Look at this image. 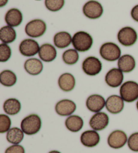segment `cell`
I'll return each mask as SVG.
<instances>
[{"mask_svg":"<svg viewBox=\"0 0 138 153\" xmlns=\"http://www.w3.org/2000/svg\"><path fill=\"white\" fill-rule=\"evenodd\" d=\"M120 96L124 102L131 103L138 100V83L134 81H128L121 85Z\"/></svg>","mask_w":138,"mask_h":153,"instance_id":"3","label":"cell"},{"mask_svg":"<svg viewBox=\"0 0 138 153\" xmlns=\"http://www.w3.org/2000/svg\"><path fill=\"white\" fill-rule=\"evenodd\" d=\"M0 82L2 85L12 87L17 82V76L10 70H4L0 74Z\"/></svg>","mask_w":138,"mask_h":153,"instance_id":"27","label":"cell"},{"mask_svg":"<svg viewBox=\"0 0 138 153\" xmlns=\"http://www.w3.org/2000/svg\"><path fill=\"white\" fill-rule=\"evenodd\" d=\"M136 108H137V110H138V100H137V102L136 103Z\"/></svg>","mask_w":138,"mask_h":153,"instance_id":"37","label":"cell"},{"mask_svg":"<svg viewBox=\"0 0 138 153\" xmlns=\"http://www.w3.org/2000/svg\"><path fill=\"white\" fill-rule=\"evenodd\" d=\"M72 45L76 51L79 52H86L92 48L93 38L86 32H77L72 37Z\"/></svg>","mask_w":138,"mask_h":153,"instance_id":"1","label":"cell"},{"mask_svg":"<svg viewBox=\"0 0 138 153\" xmlns=\"http://www.w3.org/2000/svg\"><path fill=\"white\" fill-rule=\"evenodd\" d=\"M103 69L101 61L95 56H88L82 62V70L89 76L99 74Z\"/></svg>","mask_w":138,"mask_h":153,"instance_id":"7","label":"cell"},{"mask_svg":"<svg viewBox=\"0 0 138 153\" xmlns=\"http://www.w3.org/2000/svg\"><path fill=\"white\" fill-rule=\"evenodd\" d=\"M23 16L22 13L18 9L12 8L5 13V21L8 26L12 27H17L20 26L22 22Z\"/></svg>","mask_w":138,"mask_h":153,"instance_id":"19","label":"cell"},{"mask_svg":"<svg viewBox=\"0 0 138 153\" xmlns=\"http://www.w3.org/2000/svg\"><path fill=\"white\" fill-rule=\"evenodd\" d=\"M46 30V23L39 19L30 21L25 27L26 34L31 38H39L42 36L45 33Z\"/></svg>","mask_w":138,"mask_h":153,"instance_id":"6","label":"cell"},{"mask_svg":"<svg viewBox=\"0 0 138 153\" xmlns=\"http://www.w3.org/2000/svg\"><path fill=\"white\" fill-rule=\"evenodd\" d=\"M103 7L95 0H90L86 3L83 7V13L87 18L92 20L98 19L103 16Z\"/></svg>","mask_w":138,"mask_h":153,"instance_id":"8","label":"cell"},{"mask_svg":"<svg viewBox=\"0 0 138 153\" xmlns=\"http://www.w3.org/2000/svg\"><path fill=\"white\" fill-rule=\"evenodd\" d=\"M86 105L88 110L92 112H100L106 105V100L100 95L93 94L88 97Z\"/></svg>","mask_w":138,"mask_h":153,"instance_id":"13","label":"cell"},{"mask_svg":"<svg viewBox=\"0 0 138 153\" xmlns=\"http://www.w3.org/2000/svg\"><path fill=\"white\" fill-rule=\"evenodd\" d=\"M5 153H25L24 147L19 144H14L5 150Z\"/></svg>","mask_w":138,"mask_h":153,"instance_id":"33","label":"cell"},{"mask_svg":"<svg viewBox=\"0 0 138 153\" xmlns=\"http://www.w3.org/2000/svg\"><path fill=\"white\" fill-rule=\"evenodd\" d=\"M131 16L133 20L138 22V4L135 5L131 11Z\"/></svg>","mask_w":138,"mask_h":153,"instance_id":"34","label":"cell"},{"mask_svg":"<svg viewBox=\"0 0 138 153\" xmlns=\"http://www.w3.org/2000/svg\"><path fill=\"white\" fill-rule=\"evenodd\" d=\"M129 149L134 152H138V132L133 133L128 140Z\"/></svg>","mask_w":138,"mask_h":153,"instance_id":"32","label":"cell"},{"mask_svg":"<svg viewBox=\"0 0 138 153\" xmlns=\"http://www.w3.org/2000/svg\"><path fill=\"white\" fill-rule=\"evenodd\" d=\"M117 39L120 44L123 46H133L137 42V33L136 30L132 27H123L118 32Z\"/></svg>","mask_w":138,"mask_h":153,"instance_id":"5","label":"cell"},{"mask_svg":"<svg viewBox=\"0 0 138 153\" xmlns=\"http://www.w3.org/2000/svg\"><path fill=\"white\" fill-rule=\"evenodd\" d=\"M42 122L37 114H30L22 120L20 128L27 135H34L39 132Z\"/></svg>","mask_w":138,"mask_h":153,"instance_id":"2","label":"cell"},{"mask_svg":"<svg viewBox=\"0 0 138 153\" xmlns=\"http://www.w3.org/2000/svg\"><path fill=\"white\" fill-rule=\"evenodd\" d=\"M117 65L118 69L123 73H130L136 68V62L133 56L124 54L118 60Z\"/></svg>","mask_w":138,"mask_h":153,"instance_id":"18","label":"cell"},{"mask_svg":"<svg viewBox=\"0 0 138 153\" xmlns=\"http://www.w3.org/2000/svg\"><path fill=\"white\" fill-rule=\"evenodd\" d=\"M100 54L103 59L112 62L119 59L121 51L119 46L115 43L111 42H105L100 46Z\"/></svg>","mask_w":138,"mask_h":153,"instance_id":"4","label":"cell"},{"mask_svg":"<svg viewBox=\"0 0 138 153\" xmlns=\"http://www.w3.org/2000/svg\"><path fill=\"white\" fill-rule=\"evenodd\" d=\"M38 56L44 62L53 61L57 56V51L54 46L51 44L45 43L40 46Z\"/></svg>","mask_w":138,"mask_h":153,"instance_id":"17","label":"cell"},{"mask_svg":"<svg viewBox=\"0 0 138 153\" xmlns=\"http://www.w3.org/2000/svg\"><path fill=\"white\" fill-rule=\"evenodd\" d=\"M16 32L14 27L5 26L0 29V40L2 43L10 44L16 39Z\"/></svg>","mask_w":138,"mask_h":153,"instance_id":"25","label":"cell"},{"mask_svg":"<svg viewBox=\"0 0 138 153\" xmlns=\"http://www.w3.org/2000/svg\"><path fill=\"white\" fill-rule=\"evenodd\" d=\"M128 136L125 132L122 130H115L110 134L107 143L110 148L118 149L123 147L128 143Z\"/></svg>","mask_w":138,"mask_h":153,"instance_id":"9","label":"cell"},{"mask_svg":"<svg viewBox=\"0 0 138 153\" xmlns=\"http://www.w3.org/2000/svg\"><path fill=\"white\" fill-rule=\"evenodd\" d=\"M124 100L117 95H110L106 100L105 107L110 113L112 114H119L124 109Z\"/></svg>","mask_w":138,"mask_h":153,"instance_id":"14","label":"cell"},{"mask_svg":"<svg viewBox=\"0 0 138 153\" xmlns=\"http://www.w3.org/2000/svg\"><path fill=\"white\" fill-rule=\"evenodd\" d=\"M89 124L94 130L101 131L108 126L109 117L106 113L100 111L93 115L90 120Z\"/></svg>","mask_w":138,"mask_h":153,"instance_id":"11","label":"cell"},{"mask_svg":"<svg viewBox=\"0 0 138 153\" xmlns=\"http://www.w3.org/2000/svg\"><path fill=\"white\" fill-rule=\"evenodd\" d=\"M58 85L62 91H71L76 86V79L71 73H65L59 76L58 79Z\"/></svg>","mask_w":138,"mask_h":153,"instance_id":"20","label":"cell"},{"mask_svg":"<svg viewBox=\"0 0 138 153\" xmlns=\"http://www.w3.org/2000/svg\"><path fill=\"white\" fill-rule=\"evenodd\" d=\"M24 69L30 75H38L43 71V64L39 59L31 58L26 61L24 63Z\"/></svg>","mask_w":138,"mask_h":153,"instance_id":"21","label":"cell"},{"mask_svg":"<svg viewBox=\"0 0 138 153\" xmlns=\"http://www.w3.org/2000/svg\"><path fill=\"white\" fill-rule=\"evenodd\" d=\"M62 59L65 64L69 65L76 64L79 60L78 51L76 49H68L63 53Z\"/></svg>","mask_w":138,"mask_h":153,"instance_id":"28","label":"cell"},{"mask_svg":"<svg viewBox=\"0 0 138 153\" xmlns=\"http://www.w3.org/2000/svg\"><path fill=\"white\" fill-rule=\"evenodd\" d=\"M12 56V50L8 44L2 43L0 45V61L4 62L8 61Z\"/></svg>","mask_w":138,"mask_h":153,"instance_id":"30","label":"cell"},{"mask_svg":"<svg viewBox=\"0 0 138 153\" xmlns=\"http://www.w3.org/2000/svg\"><path fill=\"white\" fill-rule=\"evenodd\" d=\"M8 0H0V7H2L8 4Z\"/></svg>","mask_w":138,"mask_h":153,"instance_id":"35","label":"cell"},{"mask_svg":"<svg viewBox=\"0 0 138 153\" xmlns=\"http://www.w3.org/2000/svg\"><path fill=\"white\" fill-rule=\"evenodd\" d=\"M21 103L15 98H10L5 101L4 103V110L8 115L14 116L18 114L21 110Z\"/></svg>","mask_w":138,"mask_h":153,"instance_id":"24","label":"cell"},{"mask_svg":"<svg viewBox=\"0 0 138 153\" xmlns=\"http://www.w3.org/2000/svg\"><path fill=\"white\" fill-rule=\"evenodd\" d=\"M40 46L37 41L28 38L22 40L19 46V51L24 56H32L38 53Z\"/></svg>","mask_w":138,"mask_h":153,"instance_id":"10","label":"cell"},{"mask_svg":"<svg viewBox=\"0 0 138 153\" xmlns=\"http://www.w3.org/2000/svg\"><path fill=\"white\" fill-rule=\"evenodd\" d=\"M49 153H61L59 151H52L51 152H49Z\"/></svg>","mask_w":138,"mask_h":153,"instance_id":"36","label":"cell"},{"mask_svg":"<svg viewBox=\"0 0 138 153\" xmlns=\"http://www.w3.org/2000/svg\"><path fill=\"white\" fill-rule=\"evenodd\" d=\"M124 79L123 73L117 68H113L107 72L105 76L106 84L110 87H118L122 85Z\"/></svg>","mask_w":138,"mask_h":153,"instance_id":"15","label":"cell"},{"mask_svg":"<svg viewBox=\"0 0 138 153\" xmlns=\"http://www.w3.org/2000/svg\"><path fill=\"white\" fill-rule=\"evenodd\" d=\"M76 104L70 100H62L57 103L55 111L61 116H71L76 110Z\"/></svg>","mask_w":138,"mask_h":153,"instance_id":"12","label":"cell"},{"mask_svg":"<svg viewBox=\"0 0 138 153\" xmlns=\"http://www.w3.org/2000/svg\"><path fill=\"white\" fill-rule=\"evenodd\" d=\"M12 121L10 117L5 114L0 115V132H8L11 128Z\"/></svg>","mask_w":138,"mask_h":153,"instance_id":"31","label":"cell"},{"mask_svg":"<svg viewBox=\"0 0 138 153\" xmlns=\"http://www.w3.org/2000/svg\"><path fill=\"white\" fill-rule=\"evenodd\" d=\"M53 42L56 47L65 48L68 47L71 43H72V37L68 32H59L54 36Z\"/></svg>","mask_w":138,"mask_h":153,"instance_id":"22","label":"cell"},{"mask_svg":"<svg viewBox=\"0 0 138 153\" xmlns=\"http://www.w3.org/2000/svg\"><path fill=\"white\" fill-rule=\"evenodd\" d=\"M24 132L21 128H12L7 132L6 138L10 143L13 144H19L23 140Z\"/></svg>","mask_w":138,"mask_h":153,"instance_id":"26","label":"cell"},{"mask_svg":"<svg viewBox=\"0 0 138 153\" xmlns=\"http://www.w3.org/2000/svg\"><path fill=\"white\" fill-rule=\"evenodd\" d=\"M100 135L96 130H87L83 132L80 136V141L84 146L92 148L97 146L100 142Z\"/></svg>","mask_w":138,"mask_h":153,"instance_id":"16","label":"cell"},{"mask_svg":"<svg viewBox=\"0 0 138 153\" xmlns=\"http://www.w3.org/2000/svg\"><path fill=\"white\" fill-rule=\"evenodd\" d=\"M46 7L51 12H57L62 10L65 5V0H45Z\"/></svg>","mask_w":138,"mask_h":153,"instance_id":"29","label":"cell"},{"mask_svg":"<svg viewBox=\"0 0 138 153\" xmlns=\"http://www.w3.org/2000/svg\"><path fill=\"white\" fill-rule=\"evenodd\" d=\"M66 128L71 132H78L82 130L84 126V121L80 116L71 115L68 116L65 122Z\"/></svg>","mask_w":138,"mask_h":153,"instance_id":"23","label":"cell"}]
</instances>
